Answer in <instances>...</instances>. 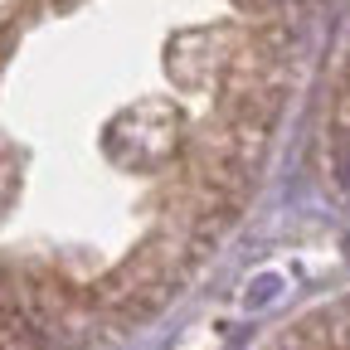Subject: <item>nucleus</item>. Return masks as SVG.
<instances>
[{
    "label": "nucleus",
    "mask_w": 350,
    "mask_h": 350,
    "mask_svg": "<svg viewBox=\"0 0 350 350\" xmlns=\"http://www.w3.org/2000/svg\"><path fill=\"white\" fill-rule=\"evenodd\" d=\"M340 180H345V190H350V156H345V165H340Z\"/></svg>",
    "instance_id": "nucleus-2"
},
{
    "label": "nucleus",
    "mask_w": 350,
    "mask_h": 350,
    "mask_svg": "<svg viewBox=\"0 0 350 350\" xmlns=\"http://www.w3.org/2000/svg\"><path fill=\"white\" fill-rule=\"evenodd\" d=\"M273 292H282V282H278V278H262V282H258V287H253V292H248V301H253V306H258V301H262V297H273Z\"/></svg>",
    "instance_id": "nucleus-1"
}]
</instances>
